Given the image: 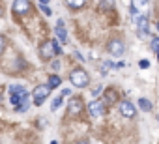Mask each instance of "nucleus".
Wrapping results in <instances>:
<instances>
[{
    "label": "nucleus",
    "mask_w": 159,
    "mask_h": 144,
    "mask_svg": "<svg viewBox=\"0 0 159 144\" xmlns=\"http://www.w3.org/2000/svg\"><path fill=\"white\" fill-rule=\"evenodd\" d=\"M157 60H159V52H157Z\"/></svg>",
    "instance_id": "c85d7f7f"
},
{
    "label": "nucleus",
    "mask_w": 159,
    "mask_h": 144,
    "mask_svg": "<svg viewBox=\"0 0 159 144\" xmlns=\"http://www.w3.org/2000/svg\"><path fill=\"white\" fill-rule=\"evenodd\" d=\"M139 65H140L142 69H146V67L150 65V62H148V60H140V64H139Z\"/></svg>",
    "instance_id": "393cba45"
},
{
    "label": "nucleus",
    "mask_w": 159,
    "mask_h": 144,
    "mask_svg": "<svg viewBox=\"0 0 159 144\" xmlns=\"http://www.w3.org/2000/svg\"><path fill=\"white\" fill-rule=\"evenodd\" d=\"M11 10H13V13L23 17V15H28L32 11V4H30V0H15Z\"/></svg>",
    "instance_id": "20e7f679"
},
{
    "label": "nucleus",
    "mask_w": 159,
    "mask_h": 144,
    "mask_svg": "<svg viewBox=\"0 0 159 144\" xmlns=\"http://www.w3.org/2000/svg\"><path fill=\"white\" fill-rule=\"evenodd\" d=\"M28 105H30V103H28V97H25V99H23V105L15 107V110H19V112H25V110L28 109Z\"/></svg>",
    "instance_id": "f3484780"
},
{
    "label": "nucleus",
    "mask_w": 159,
    "mask_h": 144,
    "mask_svg": "<svg viewBox=\"0 0 159 144\" xmlns=\"http://www.w3.org/2000/svg\"><path fill=\"white\" fill-rule=\"evenodd\" d=\"M62 105V96H58V97H54L52 99V105H51V109L52 110H58V107Z\"/></svg>",
    "instance_id": "dca6fc26"
},
{
    "label": "nucleus",
    "mask_w": 159,
    "mask_h": 144,
    "mask_svg": "<svg viewBox=\"0 0 159 144\" xmlns=\"http://www.w3.org/2000/svg\"><path fill=\"white\" fill-rule=\"evenodd\" d=\"M139 107H140V110H144V112H150V110H152V103H150L148 99H144V97L139 99Z\"/></svg>",
    "instance_id": "ddd939ff"
},
{
    "label": "nucleus",
    "mask_w": 159,
    "mask_h": 144,
    "mask_svg": "<svg viewBox=\"0 0 159 144\" xmlns=\"http://www.w3.org/2000/svg\"><path fill=\"white\" fill-rule=\"evenodd\" d=\"M73 54H75V58H77L79 62H84V60H86V58H83V54H81V52H79V51H75Z\"/></svg>",
    "instance_id": "5701e85b"
},
{
    "label": "nucleus",
    "mask_w": 159,
    "mask_h": 144,
    "mask_svg": "<svg viewBox=\"0 0 159 144\" xmlns=\"http://www.w3.org/2000/svg\"><path fill=\"white\" fill-rule=\"evenodd\" d=\"M111 67H112V62H109V60L103 62V65H101V71H103V73H101V75H107V71H109Z\"/></svg>",
    "instance_id": "a211bd4d"
},
{
    "label": "nucleus",
    "mask_w": 159,
    "mask_h": 144,
    "mask_svg": "<svg viewBox=\"0 0 159 144\" xmlns=\"http://www.w3.org/2000/svg\"><path fill=\"white\" fill-rule=\"evenodd\" d=\"M157 30H159V23H157Z\"/></svg>",
    "instance_id": "c756f323"
},
{
    "label": "nucleus",
    "mask_w": 159,
    "mask_h": 144,
    "mask_svg": "<svg viewBox=\"0 0 159 144\" xmlns=\"http://www.w3.org/2000/svg\"><path fill=\"white\" fill-rule=\"evenodd\" d=\"M41 11H43V13H45L47 17H49V15H52V11H51V8H49L47 4H41Z\"/></svg>",
    "instance_id": "412c9836"
},
{
    "label": "nucleus",
    "mask_w": 159,
    "mask_h": 144,
    "mask_svg": "<svg viewBox=\"0 0 159 144\" xmlns=\"http://www.w3.org/2000/svg\"><path fill=\"white\" fill-rule=\"evenodd\" d=\"M131 17H133V19H135V17H139V8H137L135 4L131 6Z\"/></svg>",
    "instance_id": "4be33fe9"
},
{
    "label": "nucleus",
    "mask_w": 159,
    "mask_h": 144,
    "mask_svg": "<svg viewBox=\"0 0 159 144\" xmlns=\"http://www.w3.org/2000/svg\"><path fill=\"white\" fill-rule=\"evenodd\" d=\"M99 92H101V86H96V88H94V92H92V96H98Z\"/></svg>",
    "instance_id": "a878e982"
},
{
    "label": "nucleus",
    "mask_w": 159,
    "mask_h": 144,
    "mask_svg": "<svg viewBox=\"0 0 159 144\" xmlns=\"http://www.w3.org/2000/svg\"><path fill=\"white\" fill-rule=\"evenodd\" d=\"M69 81H71V84L75 88H84L90 79H88V73L84 69H73L71 75H69Z\"/></svg>",
    "instance_id": "f257e3e1"
},
{
    "label": "nucleus",
    "mask_w": 159,
    "mask_h": 144,
    "mask_svg": "<svg viewBox=\"0 0 159 144\" xmlns=\"http://www.w3.org/2000/svg\"><path fill=\"white\" fill-rule=\"evenodd\" d=\"M120 112H122V116H125V118H133L135 116V105L133 103H129V101H120Z\"/></svg>",
    "instance_id": "6e6552de"
},
{
    "label": "nucleus",
    "mask_w": 159,
    "mask_h": 144,
    "mask_svg": "<svg viewBox=\"0 0 159 144\" xmlns=\"http://www.w3.org/2000/svg\"><path fill=\"white\" fill-rule=\"evenodd\" d=\"M25 97H28V94H26V90L23 86H11L10 88V101H11L13 107H19Z\"/></svg>",
    "instance_id": "f03ea898"
},
{
    "label": "nucleus",
    "mask_w": 159,
    "mask_h": 144,
    "mask_svg": "<svg viewBox=\"0 0 159 144\" xmlns=\"http://www.w3.org/2000/svg\"><path fill=\"white\" fill-rule=\"evenodd\" d=\"M88 110L94 118H101L105 114V101H92L88 103Z\"/></svg>",
    "instance_id": "39448f33"
},
{
    "label": "nucleus",
    "mask_w": 159,
    "mask_h": 144,
    "mask_svg": "<svg viewBox=\"0 0 159 144\" xmlns=\"http://www.w3.org/2000/svg\"><path fill=\"white\" fill-rule=\"evenodd\" d=\"M109 52L112 54V56H122L124 54V51H125V47H124V41L122 39H112L111 43H109Z\"/></svg>",
    "instance_id": "423d86ee"
},
{
    "label": "nucleus",
    "mask_w": 159,
    "mask_h": 144,
    "mask_svg": "<svg viewBox=\"0 0 159 144\" xmlns=\"http://www.w3.org/2000/svg\"><path fill=\"white\" fill-rule=\"evenodd\" d=\"M135 23H137V28H139V36H140V38H144V36H146V32L150 30L148 17H144V15H139V17H135Z\"/></svg>",
    "instance_id": "0eeeda50"
},
{
    "label": "nucleus",
    "mask_w": 159,
    "mask_h": 144,
    "mask_svg": "<svg viewBox=\"0 0 159 144\" xmlns=\"http://www.w3.org/2000/svg\"><path fill=\"white\" fill-rule=\"evenodd\" d=\"M52 69H60V62H58V60L52 62Z\"/></svg>",
    "instance_id": "bb28decb"
},
{
    "label": "nucleus",
    "mask_w": 159,
    "mask_h": 144,
    "mask_svg": "<svg viewBox=\"0 0 159 144\" xmlns=\"http://www.w3.org/2000/svg\"><path fill=\"white\" fill-rule=\"evenodd\" d=\"M152 51H155V52H159V38H152Z\"/></svg>",
    "instance_id": "aec40b11"
},
{
    "label": "nucleus",
    "mask_w": 159,
    "mask_h": 144,
    "mask_svg": "<svg viewBox=\"0 0 159 144\" xmlns=\"http://www.w3.org/2000/svg\"><path fill=\"white\" fill-rule=\"evenodd\" d=\"M116 99H118V96H116V92H114V90L105 92V103H116Z\"/></svg>",
    "instance_id": "2eb2a0df"
},
{
    "label": "nucleus",
    "mask_w": 159,
    "mask_h": 144,
    "mask_svg": "<svg viewBox=\"0 0 159 144\" xmlns=\"http://www.w3.org/2000/svg\"><path fill=\"white\" fill-rule=\"evenodd\" d=\"M51 43H52V49H54V54H62V47L58 45V41H56V39H51Z\"/></svg>",
    "instance_id": "6ab92c4d"
},
{
    "label": "nucleus",
    "mask_w": 159,
    "mask_h": 144,
    "mask_svg": "<svg viewBox=\"0 0 159 144\" xmlns=\"http://www.w3.org/2000/svg\"><path fill=\"white\" fill-rule=\"evenodd\" d=\"M54 54V49H52V43L51 41H45L43 45H41V56L45 58V60H49L51 56Z\"/></svg>",
    "instance_id": "9d476101"
},
{
    "label": "nucleus",
    "mask_w": 159,
    "mask_h": 144,
    "mask_svg": "<svg viewBox=\"0 0 159 144\" xmlns=\"http://www.w3.org/2000/svg\"><path fill=\"white\" fill-rule=\"evenodd\" d=\"M4 47H6V41H4V38H2V36H0V54L4 52Z\"/></svg>",
    "instance_id": "b1692460"
},
{
    "label": "nucleus",
    "mask_w": 159,
    "mask_h": 144,
    "mask_svg": "<svg viewBox=\"0 0 159 144\" xmlns=\"http://www.w3.org/2000/svg\"><path fill=\"white\" fill-rule=\"evenodd\" d=\"M60 84H62V79H60L58 75H51V77H49V86H51V88H58Z\"/></svg>",
    "instance_id": "4468645a"
},
{
    "label": "nucleus",
    "mask_w": 159,
    "mask_h": 144,
    "mask_svg": "<svg viewBox=\"0 0 159 144\" xmlns=\"http://www.w3.org/2000/svg\"><path fill=\"white\" fill-rule=\"evenodd\" d=\"M39 2H41V4H49V0H39Z\"/></svg>",
    "instance_id": "cd10ccee"
},
{
    "label": "nucleus",
    "mask_w": 159,
    "mask_h": 144,
    "mask_svg": "<svg viewBox=\"0 0 159 144\" xmlns=\"http://www.w3.org/2000/svg\"><path fill=\"white\" fill-rule=\"evenodd\" d=\"M51 86L47 84V86H38L34 92H32V97H34V105H43V101L49 97V94H51Z\"/></svg>",
    "instance_id": "7ed1b4c3"
},
{
    "label": "nucleus",
    "mask_w": 159,
    "mask_h": 144,
    "mask_svg": "<svg viewBox=\"0 0 159 144\" xmlns=\"http://www.w3.org/2000/svg\"><path fill=\"white\" fill-rule=\"evenodd\" d=\"M66 4L71 8V10H79V8H83L86 4V0H66Z\"/></svg>",
    "instance_id": "f8f14e48"
},
{
    "label": "nucleus",
    "mask_w": 159,
    "mask_h": 144,
    "mask_svg": "<svg viewBox=\"0 0 159 144\" xmlns=\"http://www.w3.org/2000/svg\"><path fill=\"white\" fill-rule=\"evenodd\" d=\"M54 32H56V38L60 39V43H67V32H66V28H64L62 23H56Z\"/></svg>",
    "instance_id": "1a4fd4ad"
},
{
    "label": "nucleus",
    "mask_w": 159,
    "mask_h": 144,
    "mask_svg": "<svg viewBox=\"0 0 159 144\" xmlns=\"http://www.w3.org/2000/svg\"><path fill=\"white\" fill-rule=\"evenodd\" d=\"M81 110H83L81 99H71V101H69V114H79Z\"/></svg>",
    "instance_id": "9b49d317"
}]
</instances>
